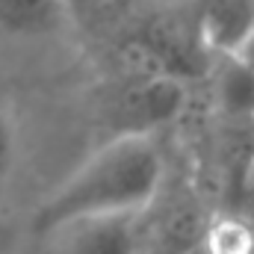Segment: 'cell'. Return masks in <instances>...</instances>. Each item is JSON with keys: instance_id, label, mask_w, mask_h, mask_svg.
<instances>
[{"instance_id": "1", "label": "cell", "mask_w": 254, "mask_h": 254, "mask_svg": "<svg viewBox=\"0 0 254 254\" xmlns=\"http://www.w3.org/2000/svg\"><path fill=\"white\" fill-rule=\"evenodd\" d=\"M160 181L163 160L151 139H110L39 204L33 231L48 237L86 219L136 216L154 201Z\"/></svg>"}, {"instance_id": "2", "label": "cell", "mask_w": 254, "mask_h": 254, "mask_svg": "<svg viewBox=\"0 0 254 254\" xmlns=\"http://www.w3.org/2000/svg\"><path fill=\"white\" fill-rule=\"evenodd\" d=\"M130 51L136 54L133 60L139 63L145 77H169L184 83L187 77L198 74L204 68L207 48L201 45L195 24L181 18H157L136 30Z\"/></svg>"}, {"instance_id": "3", "label": "cell", "mask_w": 254, "mask_h": 254, "mask_svg": "<svg viewBox=\"0 0 254 254\" xmlns=\"http://www.w3.org/2000/svg\"><path fill=\"white\" fill-rule=\"evenodd\" d=\"M184 83L169 77H139L136 83L125 86L110 107V125L116 127L113 139L139 136L148 139L151 130L169 125L184 110Z\"/></svg>"}, {"instance_id": "4", "label": "cell", "mask_w": 254, "mask_h": 254, "mask_svg": "<svg viewBox=\"0 0 254 254\" xmlns=\"http://www.w3.org/2000/svg\"><path fill=\"white\" fill-rule=\"evenodd\" d=\"M192 24L207 54L234 60L254 33V0H195Z\"/></svg>"}, {"instance_id": "5", "label": "cell", "mask_w": 254, "mask_h": 254, "mask_svg": "<svg viewBox=\"0 0 254 254\" xmlns=\"http://www.w3.org/2000/svg\"><path fill=\"white\" fill-rule=\"evenodd\" d=\"M65 254H136L133 216H101L63 228Z\"/></svg>"}, {"instance_id": "6", "label": "cell", "mask_w": 254, "mask_h": 254, "mask_svg": "<svg viewBox=\"0 0 254 254\" xmlns=\"http://www.w3.org/2000/svg\"><path fill=\"white\" fill-rule=\"evenodd\" d=\"M68 18L63 0H0V33L15 39L51 36Z\"/></svg>"}, {"instance_id": "7", "label": "cell", "mask_w": 254, "mask_h": 254, "mask_svg": "<svg viewBox=\"0 0 254 254\" xmlns=\"http://www.w3.org/2000/svg\"><path fill=\"white\" fill-rule=\"evenodd\" d=\"M198 246L207 254H252L254 231L237 213H225V216H219L207 225Z\"/></svg>"}, {"instance_id": "8", "label": "cell", "mask_w": 254, "mask_h": 254, "mask_svg": "<svg viewBox=\"0 0 254 254\" xmlns=\"http://www.w3.org/2000/svg\"><path fill=\"white\" fill-rule=\"evenodd\" d=\"M219 101L228 113H246L254 104V71L237 60H225L219 77Z\"/></svg>"}, {"instance_id": "9", "label": "cell", "mask_w": 254, "mask_h": 254, "mask_svg": "<svg viewBox=\"0 0 254 254\" xmlns=\"http://www.w3.org/2000/svg\"><path fill=\"white\" fill-rule=\"evenodd\" d=\"M18 160V125L12 119V110L0 107V181L9 178Z\"/></svg>"}, {"instance_id": "10", "label": "cell", "mask_w": 254, "mask_h": 254, "mask_svg": "<svg viewBox=\"0 0 254 254\" xmlns=\"http://www.w3.org/2000/svg\"><path fill=\"white\" fill-rule=\"evenodd\" d=\"M234 213L254 231V151L249 157V163H246L243 178H240V207Z\"/></svg>"}, {"instance_id": "11", "label": "cell", "mask_w": 254, "mask_h": 254, "mask_svg": "<svg viewBox=\"0 0 254 254\" xmlns=\"http://www.w3.org/2000/svg\"><path fill=\"white\" fill-rule=\"evenodd\" d=\"M63 3L74 21H86L95 12V6H98V0H63Z\"/></svg>"}, {"instance_id": "12", "label": "cell", "mask_w": 254, "mask_h": 254, "mask_svg": "<svg viewBox=\"0 0 254 254\" xmlns=\"http://www.w3.org/2000/svg\"><path fill=\"white\" fill-rule=\"evenodd\" d=\"M12 246H15V228H12L9 219L0 216V254H9Z\"/></svg>"}, {"instance_id": "13", "label": "cell", "mask_w": 254, "mask_h": 254, "mask_svg": "<svg viewBox=\"0 0 254 254\" xmlns=\"http://www.w3.org/2000/svg\"><path fill=\"white\" fill-rule=\"evenodd\" d=\"M234 60H237V63H243L246 68H252V71H254V33H252V39L243 45V51H240Z\"/></svg>"}, {"instance_id": "14", "label": "cell", "mask_w": 254, "mask_h": 254, "mask_svg": "<svg viewBox=\"0 0 254 254\" xmlns=\"http://www.w3.org/2000/svg\"><path fill=\"white\" fill-rule=\"evenodd\" d=\"M184 254H207V252H204V249H201V246L195 243V246H192V249H187V252H184Z\"/></svg>"}, {"instance_id": "15", "label": "cell", "mask_w": 254, "mask_h": 254, "mask_svg": "<svg viewBox=\"0 0 254 254\" xmlns=\"http://www.w3.org/2000/svg\"><path fill=\"white\" fill-rule=\"evenodd\" d=\"M249 116H252V122H254V104H252V110H249Z\"/></svg>"}, {"instance_id": "16", "label": "cell", "mask_w": 254, "mask_h": 254, "mask_svg": "<svg viewBox=\"0 0 254 254\" xmlns=\"http://www.w3.org/2000/svg\"><path fill=\"white\" fill-rule=\"evenodd\" d=\"M252 254H254V252H252Z\"/></svg>"}]
</instances>
